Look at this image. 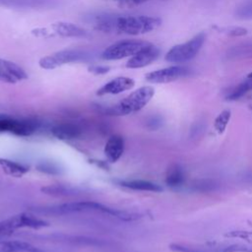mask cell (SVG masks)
<instances>
[{
    "mask_svg": "<svg viewBox=\"0 0 252 252\" xmlns=\"http://www.w3.org/2000/svg\"><path fill=\"white\" fill-rule=\"evenodd\" d=\"M31 211L39 215H47V216H50V215L64 216V215H71V214L85 213V212H99V213L107 214L127 221L134 220L140 218V215L138 214L128 213L126 211H120L117 209H112L94 201L69 202V203H64V204L49 206V207H36V208L31 209Z\"/></svg>",
    "mask_w": 252,
    "mask_h": 252,
    "instance_id": "cell-1",
    "label": "cell"
},
{
    "mask_svg": "<svg viewBox=\"0 0 252 252\" xmlns=\"http://www.w3.org/2000/svg\"><path fill=\"white\" fill-rule=\"evenodd\" d=\"M155 94V89L150 86H145L137 89L129 95L120 100L117 104L107 107L103 113L107 115H128L135 113L144 108Z\"/></svg>",
    "mask_w": 252,
    "mask_h": 252,
    "instance_id": "cell-2",
    "label": "cell"
},
{
    "mask_svg": "<svg viewBox=\"0 0 252 252\" xmlns=\"http://www.w3.org/2000/svg\"><path fill=\"white\" fill-rule=\"evenodd\" d=\"M161 25V20L149 16H117L115 32L130 35H139L157 30Z\"/></svg>",
    "mask_w": 252,
    "mask_h": 252,
    "instance_id": "cell-3",
    "label": "cell"
},
{
    "mask_svg": "<svg viewBox=\"0 0 252 252\" xmlns=\"http://www.w3.org/2000/svg\"><path fill=\"white\" fill-rule=\"evenodd\" d=\"M206 34L200 32L188 41L174 45L165 54V60L169 63H185L193 59L205 42Z\"/></svg>",
    "mask_w": 252,
    "mask_h": 252,
    "instance_id": "cell-4",
    "label": "cell"
},
{
    "mask_svg": "<svg viewBox=\"0 0 252 252\" xmlns=\"http://www.w3.org/2000/svg\"><path fill=\"white\" fill-rule=\"evenodd\" d=\"M90 53L82 49H64L53 54L42 57L38 65L45 70H52L68 63L87 61L90 58Z\"/></svg>",
    "mask_w": 252,
    "mask_h": 252,
    "instance_id": "cell-5",
    "label": "cell"
},
{
    "mask_svg": "<svg viewBox=\"0 0 252 252\" xmlns=\"http://www.w3.org/2000/svg\"><path fill=\"white\" fill-rule=\"evenodd\" d=\"M150 42L138 39H126L115 42L106 47L101 53L100 57L103 60H119L125 57L133 56L145 46L149 45Z\"/></svg>",
    "mask_w": 252,
    "mask_h": 252,
    "instance_id": "cell-6",
    "label": "cell"
},
{
    "mask_svg": "<svg viewBox=\"0 0 252 252\" xmlns=\"http://www.w3.org/2000/svg\"><path fill=\"white\" fill-rule=\"evenodd\" d=\"M47 225H48L47 221L40 220L34 217L33 215L21 213L0 221V235L2 236L8 235L13 231H15L16 229L23 228V227L38 229L41 227H45Z\"/></svg>",
    "mask_w": 252,
    "mask_h": 252,
    "instance_id": "cell-7",
    "label": "cell"
},
{
    "mask_svg": "<svg viewBox=\"0 0 252 252\" xmlns=\"http://www.w3.org/2000/svg\"><path fill=\"white\" fill-rule=\"evenodd\" d=\"M36 123L29 119H17L0 114V132H10L18 136H30L36 130Z\"/></svg>",
    "mask_w": 252,
    "mask_h": 252,
    "instance_id": "cell-8",
    "label": "cell"
},
{
    "mask_svg": "<svg viewBox=\"0 0 252 252\" xmlns=\"http://www.w3.org/2000/svg\"><path fill=\"white\" fill-rule=\"evenodd\" d=\"M190 73L191 69L189 67L183 65H176L150 72L145 76V78L150 83L166 84L187 77L188 75H190Z\"/></svg>",
    "mask_w": 252,
    "mask_h": 252,
    "instance_id": "cell-9",
    "label": "cell"
},
{
    "mask_svg": "<svg viewBox=\"0 0 252 252\" xmlns=\"http://www.w3.org/2000/svg\"><path fill=\"white\" fill-rule=\"evenodd\" d=\"M28 79L26 71L15 62L0 58V81L8 84H16Z\"/></svg>",
    "mask_w": 252,
    "mask_h": 252,
    "instance_id": "cell-10",
    "label": "cell"
},
{
    "mask_svg": "<svg viewBox=\"0 0 252 252\" xmlns=\"http://www.w3.org/2000/svg\"><path fill=\"white\" fill-rule=\"evenodd\" d=\"M159 49L150 43L149 45L142 48L135 55H133L126 63V67L129 69H138L150 65L159 55Z\"/></svg>",
    "mask_w": 252,
    "mask_h": 252,
    "instance_id": "cell-11",
    "label": "cell"
},
{
    "mask_svg": "<svg viewBox=\"0 0 252 252\" xmlns=\"http://www.w3.org/2000/svg\"><path fill=\"white\" fill-rule=\"evenodd\" d=\"M134 85L135 81L131 78L117 77L101 86L96 91V94L99 96L106 94H118L128 90H131L134 87Z\"/></svg>",
    "mask_w": 252,
    "mask_h": 252,
    "instance_id": "cell-12",
    "label": "cell"
},
{
    "mask_svg": "<svg viewBox=\"0 0 252 252\" xmlns=\"http://www.w3.org/2000/svg\"><path fill=\"white\" fill-rule=\"evenodd\" d=\"M125 143L120 135H112L104 146V154L109 162H116L124 153Z\"/></svg>",
    "mask_w": 252,
    "mask_h": 252,
    "instance_id": "cell-13",
    "label": "cell"
},
{
    "mask_svg": "<svg viewBox=\"0 0 252 252\" xmlns=\"http://www.w3.org/2000/svg\"><path fill=\"white\" fill-rule=\"evenodd\" d=\"M52 32L55 34L64 37H87L89 32L83 28L67 22H57L51 25Z\"/></svg>",
    "mask_w": 252,
    "mask_h": 252,
    "instance_id": "cell-14",
    "label": "cell"
},
{
    "mask_svg": "<svg viewBox=\"0 0 252 252\" xmlns=\"http://www.w3.org/2000/svg\"><path fill=\"white\" fill-rule=\"evenodd\" d=\"M51 133L60 140H72L78 138L82 134V128L75 123H60L52 127Z\"/></svg>",
    "mask_w": 252,
    "mask_h": 252,
    "instance_id": "cell-15",
    "label": "cell"
},
{
    "mask_svg": "<svg viewBox=\"0 0 252 252\" xmlns=\"http://www.w3.org/2000/svg\"><path fill=\"white\" fill-rule=\"evenodd\" d=\"M0 5L17 9L48 8L55 5L53 0H0Z\"/></svg>",
    "mask_w": 252,
    "mask_h": 252,
    "instance_id": "cell-16",
    "label": "cell"
},
{
    "mask_svg": "<svg viewBox=\"0 0 252 252\" xmlns=\"http://www.w3.org/2000/svg\"><path fill=\"white\" fill-rule=\"evenodd\" d=\"M119 184L125 188L136 190V191H148V192H161L163 188L154 182L142 179H133V180H120Z\"/></svg>",
    "mask_w": 252,
    "mask_h": 252,
    "instance_id": "cell-17",
    "label": "cell"
},
{
    "mask_svg": "<svg viewBox=\"0 0 252 252\" xmlns=\"http://www.w3.org/2000/svg\"><path fill=\"white\" fill-rule=\"evenodd\" d=\"M117 16L109 14H99L93 18L94 29L102 32H114Z\"/></svg>",
    "mask_w": 252,
    "mask_h": 252,
    "instance_id": "cell-18",
    "label": "cell"
},
{
    "mask_svg": "<svg viewBox=\"0 0 252 252\" xmlns=\"http://www.w3.org/2000/svg\"><path fill=\"white\" fill-rule=\"evenodd\" d=\"M164 181L165 184L170 188L174 189L181 187L185 181L184 171L182 167L177 163L171 164L166 170Z\"/></svg>",
    "mask_w": 252,
    "mask_h": 252,
    "instance_id": "cell-19",
    "label": "cell"
},
{
    "mask_svg": "<svg viewBox=\"0 0 252 252\" xmlns=\"http://www.w3.org/2000/svg\"><path fill=\"white\" fill-rule=\"evenodd\" d=\"M0 252H43L38 247L32 245L29 242L20 240L5 241L0 246Z\"/></svg>",
    "mask_w": 252,
    "mask_h": 252,
    "instance_id": "cell-20",
    "label": "cell"
},
{
    "mask_svg": "<svg viewBox=\"0 0 252 252\" xmlns=\"http://www.w3.org/2000/svg\"><path fill=\"white\" fill-rule=\"evenodd\" d=\"M0 165L5 173H7L8 175L14 176V177H21L25 173H27L29 170L23 164L18 163L13 160H9V159L0 158Z\"/></svg>",
    "mask_w": 252,
    "mask_h": 252,
    "instance_id": "cell-21",
    "label": "cell"
},
{
    "mask_svg": "<svg viewBox=\"0 0 252 252\" xmlns=\"http://www.w3.org/2000/svg\"><path fill=\"white\" fill-rule=\"evenodd\" d=\"M41 191L45 194L49 195H57V196H70L76 194V190L62 185H48L41 188Z\"/></svg>",
    "mask_w": 252,
    "mask_h": 252,
    "instance_id": "cell-22",
    "label": "cell"
},
{
    "mask_svg": "<svg viewBox=\"0 0 252 252\" xmlns=\"http://www.w3.org/2000/svg\"><path fill=\"white\" fill-rule=\"evenodd\" d=\"M249 91H252V79H249L241 84H239L227 96L226 99L228 100H235L241 97L243 94L248 93Z\"/></svg>",
    "mask_w": 252,
    "mask_h": 252,
    "instance_id": "cell-23",
    "label": "cell"
},
{
    "mask_svg": "<svg viewBox=\"0 0 252 252\" xmlns=\"http://www.w3.org/2000/svg\"><path fill=\"white\" fill-rule=\"evenodd\" d=\"M230 116H231V112L230 110H222L215 119V123H214V126H215V129L216 131L219 133V134H221L223 133V131L225 130L229 120H230Z\"/></svg>",
    "mask_w": 252,
    "mask_h": 252,
    "instance_id": "cell-24",
    "label": "cell"
},
{
    "mask_svg": "<svg viewBox=\"0 0 252 252\" xmlns=\"http://www.w3.org/2000/svg\"><path fill=\"white\" fill-rule=\"evenodd\" d=\"M170 250L174 252H220L216 249H210V248H199V247H192L184 244H178V243H173L169 245Z\"/></svg>",
    "mask_w": 252,
    "mask_h": 252,
    "instance_id": "cell-25",
    "label": "cell"
},
{
    "mask_svg": "<svg viewBox=\"0 0 252 252\" xmlns=\"http://www.w3.org/2000/svg\"><path fill=\"white\" fill-rule=\"evenodd\" d=\"M215 29L221 33L230 36H242L247 33V30L241 27H215Z\"/></svg>",
    "mask_w": 252,
    "mask_h": 252,
    "instance_id": "cell-26",
    "label": "cell"
},
{
    "mask_svg": "<svg viewBox=\"0 0 252 252\" xmlns=\"http://www.w3.org/2000/svg\"><path fill=\"white\" fill-rule=\"evenodd\" d=\"M235 15L241 19H252V0L243 2L237 8Z\"/></svg>",
    "mask_w": 252,
    "mask_h": 252,
    "instance_id": "cell-27",
    "label": "cell"
},
{
    "mask_svg": "<svg viewBox=\"0 0 252 252\" xmlns=\"http://www.w3.org/2000/svg\"><path fill=\"white\" fill-rule=\"evenodd\" d=\"M192 188L194 191H200V192H208L215 189L216 184L212 180H198L195 181L192 185Z\"/></svg>",
    "mask_w": 252,
    "mask_h": 252,
    "instance_id": "cell-28",
    "label": "cell"
},
{
    "mask_svg": "<svg viewBox=\"0 0 252 252\" xmlns=\"http://www.w3.org/2000/svg\"><path fill=\"white\" fill-rule=\"evenodd\" d=\"M227 237H233V238H241L243 240H246L249 243H252V231H230L225 234Z\"/></svg>",
    "mask_w": 252,
    "mask_h": 252,
    "instance_id": "cell-29",
    "label": "cell"
},
{
    "mask_svg": "<svg viewBox=\"0 0 252 252\" xmlns=\"http://www.w3.org/2000/svg\"><path fill=\"white\" fill-rule=\"evenodd\" d=\"M220 252H252V247H248L240 244H234V245H229L227 247L222 248Z\"/></svg>",
    "mask_w": 252,
    "mask_h": 252,
    "instance_id": "cell-30",
    "label": "cell"
},
{
    "mask_svg": "<svg viewBox=\"0 0 252 252\" xmlns=\"http://www.w3.org/2000/svg\"><path fill=\"white\" fill-rule=\"evenodd\" d=\"M110 70V67L109 66H106V65H91L88 67V71L90 73H93L94 75H103V74H106L108 73Z\"/></svg>",
    "mask_w": 252,
    "mask_h": 252,
    "instance_id": "cell-31",
    "label": "cell"
},
{
    "mask_svg": "<svg viewBox=\"0 0 252 252\" xmlns=\"http://www.w3.org/2000/svg\"><path fill=\"white\" fill-rule=\"evenodd\" d=\"M149 0H117L118 6L121 8H133Z\"/></svg>",
    "mask_w": 252,
    "mask_h": 252,
    "instance_id": "cell-32",
    "label": "cell"
},
{
    "mask_svg": "<svg viewBox=\"0 0 252 252\" xmlns=\"http://www.w3.org/2000/svg\"><path fill=\"white\" fill-rule=\"evenodd\" d=\"M32 33L37 37H43V38H47V37H51L53 36L55 33L53 32H49L47 29L45 28H36L32 30Z\"/></svg>",
    "mask_w": 252,
    "mask_h": 252,
    "instance_id": "cell-33",
    "label": "cell"
},
{
    "mask_svg": "<svg viewBox=\"0 0 252 252\" xmlns=\"http://www.w3.org/2000/svg\"><path fill=\"white\" fill-rule=\"evenodd\" d=\"M247 78H249V79H252V72H251V73H249V74H248V76H247Z\"/></svg>",
    "mask_w": 252,
    "mask_h": 252,
    "instance_id": "cell-34",
    "label": "cell"
},
{
    "mask_svg": "<svg viewBox=\"0 0 252 252\" xmlns=\"http://www.w3.org/2000/svg\"><path fill=\"white\" fill-rule=\"evenodd\" d=\"M249 108H250V109H252V104H250V105H249Z\"/></svg>",
    "mask_w": 252,
    "mask_h": 252,
    "instance_id": "cell-35",
    "label": "cell"
},
{
    "mask_svg": "<svg viewBox=\"0 0 252 252\" xmlns=\"http://www.w3.org/2000/svg\"><path fill=\"white\" fill-rule=\"evenodd\" d=\"M2 237H3V236H2V235H0V239H1V238H2Z\"/></svg>",
    "mask_w": 252,
    "mask_h": 252,
    "instance_id": "cell-36",
    "label": "cell"
}]
</instances>
